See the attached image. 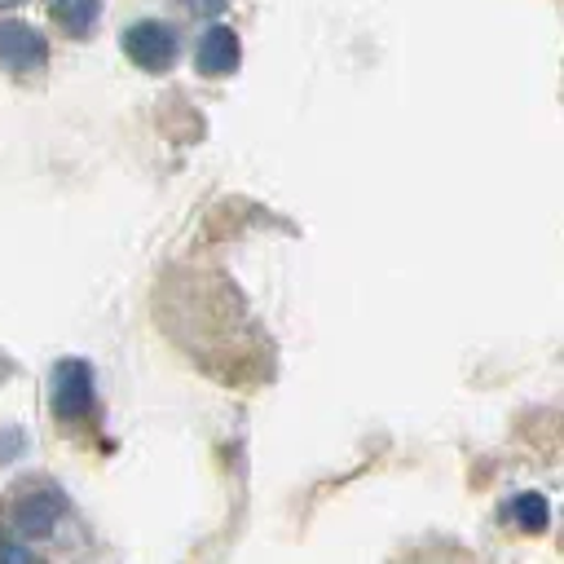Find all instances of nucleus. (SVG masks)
<instances>
[{"label":"nucleus","mask_w":564,"mask_h":564,"mask_svg":"<svg viewBox=\"0 0 564 564\" xmlns=\"http://www.w3.org/2000/svg\"><path fill=\"white\" fill-rule=\"evenodd\" d=\"M194 62H198V70L203 75H234L238 70V62H242V44H238V31L234 26H207L203 31V40H198V53H194Z\"/></svg>","instance_id":"nucleus-5"},{"label":"nucleus","mask_w":564,"mask_h":564,"mask_svg":"<svg viewBox=\"0 0 564 564\" xmlns=\"http://www.w3.org/2000/svg\"><path fill=\"white\" fill-rule=\"evenodd\" d=\"M31 551L26 546H9V542H0V560H26Z\"/></svg>","instance_id":"nucleus-9"},{"label":"nucleus","mask_w":564,"mask_h":564,"mask_svg":"<svg viewBox=\"0 0 564 564\" xmlns=\"http://www.w3.org/2000/svg\"><path fill=\"white\" fill-rule=\"evenodd\" d=\"M93 410V370L88 361H57L53 366V414L75 423Z\"/></svg>","instance_id":"nucleus-3"},{"label":"nucleus","mask_w":564,"mask_h":564,"mask_svg":"<svg viewBox=\"0 0 564 564\" xmlns=\"http://www.w3.org/2000/svg\"><path fill=\"white\" fill-rule=\"evenodd\" d=\"M62 511H66V502H62V494L53 485H26L18 494V502H13V533L44 538V533H53Z\"/></svg>","instance_id":"nucleus-2"},{"label":"nucleus","mask_w":564,"mask_h":564,"mask_svg":"<svg viewBox=\"0 0 564 564\" xmlns=\"http://www.w3.org/2000/svg\"><path fill=\"white\" fill-rule=\"evenodd\" d=\"M181 4H185L194 18H216V13H225L229 0H181Z\"/></svg>","instance_id":"nucleus-8"},{"label":"nucleus","mask_w":564,"mask_h":564,"mask_svg":"<svg viewBox=\"0 0 564 564\" xmlns=\"http://www.w3.org/2000/svg\"><path fill=\"white\" fill-rule=\"evenodd\" d=\"M9 4H22V0H0V9H9Z\"/></svg>","instance_id":"nucleus-10"},{"label":"nucleus","mask_w":564,"mask_h":564,"mask_svg":"<svg viewBox=\"0 0 564 564\" xmlns=\"http://www.w3.org/2000/svg\"><path fill=\"white\" fill-rule=\"evenodd\" d=\"M48 44L31 22H0V62L9 70H40Z\"/></svg>","instance_id":"nucleus-4"},{"label":"nucleus","mask_w":564,"mask_h":564,"mask_svg":"<svg viewBox=\"0 0 564 564\" xmlns=\"http://www.w3.org/2000/svg\"><path fill=\"white\" fill-rule=\"evenodd\" d=\"M123 53L141 70L159 75V70H167L176 62V31L167 22H159V18H141V22H132L123 31Z\"/></svg>","instance_id":"nucleus-1"},{"label":"nucleus","mask_w":564,"mask_h":564,"mask_svg":"<svg viewBox=\"0 0 564 564\" xmlns=\"http://www.w3.org/2000/svg\"><path fill=\"white\" fill-rule=\"evenodd\" d=\"M511 516H516L524 529H546V520H551V511H546V498H542V494H516Z\"/></svg>","instance_id":"nucleus-7"},{"label":"nucleus","mask_w":564,"mask_h":564,"mask_svg":"<svg viewBox=\"0 0 564 564\" xmlns=\"http://www.w3.org/2000/svg\"><path fill=\"white\" fill-rule=\"evenodd\" d=\"M48 9H53V18H57L62 31H70V35H88V31L97 26L101 0H48Z\"/></svg>","instance_id":"nucleus-6"}]
</instances>
